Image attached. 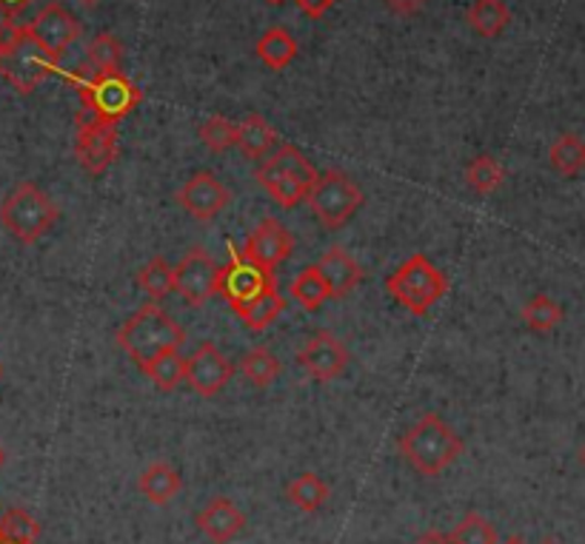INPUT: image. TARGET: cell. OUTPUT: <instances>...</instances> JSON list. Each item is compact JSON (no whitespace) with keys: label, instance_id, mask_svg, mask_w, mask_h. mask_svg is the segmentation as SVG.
<instances>
[{"label":"cell","instance_id":"1","mask_svg":"<svg viewBox=\"0 0 585 544\" xmlns=\"http://www.w3.org/2000/svg\"><path fill=\"white\" fill-rule=\"evenodd\" d=\"M55 72L58 60L40 49L26 26L15 21L0 23V77H7L21 95H32Z\"/></svg>","mask_w":585,"mask_h":544},{"label":"cell","instance_id":"2","mask_svg":"<svg viewBox=\"0 0 585 544\" xmlns=\"http://www.w3.org/2000/svg\"><path fill=\"white\" fill-rule=\"evenodd\" d=\"M77 95H81V114L77 125L86 123H106L118 125L120 120L132 114L141 104V88L120 72H100V74H77Z\"/></svg>","mask_w":585,"mask_h":544},{"label":"cell","instance_id":"3","mask_svg":"<svg viewBox=\"0 0 585 544\" xmlns=\"http://www.w3.org/2000/svg\"><path fill=\"white\" fill-rule=\"evenodd\" d=\"M401 454L420 476H440L463 454V439L438 413H426L403 434Z\"/></svg>","mask_w":585,"mask_h":544},{"label":"cell","instance_id":"4","mask_svg":"<svg viewBox=\"0 0 585 544\" xmlns=\"http://www.w3.org/2000/svg\"><path fill=\"white\" fill-rule=\"evenodd\" d=\"M118 342L132 356L134 365L143 371L157 353L183 346L186 331L157 302H146L123 323V328L118 331Z\"/></svg>","mask_w":585,"mask_h":544},{"label":"cell","instance_id":"5","mask_svg":"<svg viewBox=\"0 0 585 544\" xmlns=\"http://www.w3.org/2000/svg\"><path fill=\"white\" fill-rule=\"evenodd\" d=\"M260 189L275 200L280 208H295L309 197L311 185L318 180V171L306 160V155L291 143H283L275 155L258 166Z\"/></svg>","mask_w":585,"mask_h":544},{"label":"cell","instance_id":"6","mask_svg":"<svg viewBox=\"0 0 585 544\" xmlns=\"http://www.w3.org/2000/svg\"><path fill=\"white\" fill-rule=\"evenodd\" d=\"M60 211L55 200L37 189L35 183H21L15 192L0 203V222L17 243L32 245L37 243L46 231L58 222Z\"/></svg>","mask_w":585,"mask_h":544},{"label":"cell","instance_id":"7","mask_svg":"<svg viewBox=\"0 0 585 544\" xmlns=\"http://www.w3.org/2000/svg\"><path fill=\"white\" fill-rule=\"evenodd\" d=\"M385 288H389V294H392L394 300L401 302L403 309L422 316L429 314L431 305H438V302L443 300L449 282H445L443 271H440L438 265L431 263L426 254H411V257L385 280Z\"/></svg>","mask_w":585,"mask_h":544},{"label":"cell","instance_id":"8","mask_svg":"<svg viewBox=\"0 0 585 544\" xmlns=\"http://www.w3.org/2000/svg\"><path fill=\"white\" fill-rule=\"evenodd\" d=\"M306 203H309L311 214H314L329 231H337L360 211V206H363V192H360V185H357L351 177L332 169L318 174Z\"/></svg>","mask_w":585,"mask_h":544},{"label":"cell","instance_id":"9","mask_svg":"<svg viewBox=\"0 0 585 544\" xmlns=\"http://www.w3.org/2000/svg\"><path fill=\"white\" fill-rule=\"evenodd\" d=\"M268 282H275V274L266 271L263 265H258L254 259L246 257L243 251L231 245L229 265H223L220 274H217V294L235 311L246 302H252Z\"/></svg>","mask_w":585,"mask_h":544},{"label":"cell","instance_id":"10","mask_svg":"<svg viewBox=\"0 0 585 544\" xmlns=\"http://www.w3.org/2000/svg\"><path fill=\"white\" fill-rule=\"evenodd\" d=\"M231 374H235V365H231L229 356L217 351L215 342H203V346L186 360L183 379L189 383V388H192L194 394L212 399L229 385Z\"/></svg>","mask_w":585,"mask_h":544},{"label":"cell","instance_id":"11","mask_svg":"<svg viewBox=\"0 0 585 544\" xmlns=\"http://www.w3.org/2000/svg\"><path fill=\"white\" fill-rule=\"evenodd\" d=\"M217 274L220 265L203 249H192L175 268V291L189 305H203L208 297L217 294Z\"/></svg>","mask_w":585,"mask_h":544},{"label":"cell","instance_id":"12","mask_svg":"<svg viewBox=\"0 0 585 544\" xmlns=\"http://www.w3.org/2000/svg\"><path fill=\"white\" fill-rule=\"evenodd\" d=\"M26 29H29V35L40 44L44 52H49L55 60H60L69 46L81 37V21H77L69 9L60 7V3H49V7L37 12L35 21L26 23Z\"/></svg>","mask_w":585,"mask_h":544},{"label":"cell","instance_id":"13","mask_svg":"<svg viewBox=\"0 0 585 544\" xmlns=\"http://www.w3.org/2000/svg\"><path fill=\"white\" fill-rule=\"evenodd\" d=\"M297 360H300V365H303V371L311 379L332 383V379H337L346 371L348 351L332 331H318L306 342V348L300 351Z\"/></svg>","mask_w":585,"mask_h":544},{"label":"cell","instance_id":"14","mask_svg":"<svg viewBox=\"0 0 585 544\" xmlns=\"http://www.w3.org/2000/svg\"><path fill=\"white\" fill-rule=\"evenodd\" d=\"M291 251H295V237L289 234V229L280 220H275V217H266L249 234L243 254L258 265H263L266 271H275L277 265L291 257Z\"/></svg>","mask_w":585,"mask_h":544},{"label":"cell","instance_id":"15","mask_svg":"<svg viewBox=\"0 0 585 544\" xmlns=\"http://www.w3.org/2000/svg\"><path fill=\"white\" fill-rule=\"evenodd\" d=\"M229 189L212 171L189 177V183L178 192V203L192 214L194 220H215L223 208L229 206Z\"/></svg>","mask_w":585,"mask_h":544},{"label":"cell","instance_id":"16","mask_svg":"<svg viewBox=\"0 0 585 544\" xmlns=\"http://www.w3.org/2000/svg\"><path fill=\"white\" fill-rule=\"evenodd\" d=\"M74 155L81 162L83 171L89 174H104L118 155V132L115 125L106 123H86L77 125V143H74Z\"/></svg>","mask_w":585,"mask_h":544},{"label":"cell","instance_id":"17","mask_svg":"<svg viewBox=\"0 0 585 544\" xmlns=\"http://www.w3.org/2000/svg\"><path fill=\"white\" fill-rule=\"evenodd\" d=\"M318 271H320V277L326 280L332 300L348 297L357 286H360V280H363L360 265H357L355 257H351L346 249H341V245H334V249H329L326 254L320 257Z\"/></svg>","mask_w":585,"mask_h":544},{"label":"cell","instance_id":"18","mask_svg":"<svg viewBox=\"0 0 585 544\" xmlns=\"http://www.w3.org/2000/svg\"><path fill=\"white\" fill-rule=\"evenodd\" d=\"M194 522L212 542L226 544L246 528V513L231 499H212Z\"/></svg>","mask_w":585,"mask_h":544},{"label":"cell","instance_id":"19","mask_svg":"<svg viewBox=\"0 0 585 544\" xmlns=\"http://www.w3.org/2000/svg\"><path fill=\"white\" fill-rule=\"evenodd\" d=\"M286 309V300L277 291V282H268L252 302H246L240 309H235V314L240 316V323L249 328V331H266L268 325L275 323L277 316Z\"/></svg>","mask_w":585,"mask_h":544},{"label":"cell","instance_id":"20","mask_svg":"<svg viewBox=\"0 0 585 544\" xmlns=\"http://www.w3.org/2000/svg\"><path fill=\"white\" fill-rule=\"evenodd\" d=\"M138 487H141V493L152 505H169L180 493V487H183V479H180V473L169 462H155L141 473Z\"/></svg>","mask_w":585,"mask_h":544},{"label":"cell","instance_id":"21","mask_svg":"<svg viewBox=\"0 0 585 544\" xmlns=\"http://www.w3.org/2000/svg\"><path fill=\"white\" fill-rule=\"evenodd\" d=\"M238 146L249 160H263L277 146V132L260 114H249L238 123Z\"/></svg>","mask_w":585,"mask_h":544},{"label":"cell","instance_id":"22","mask_svg":"<svg viewBox=\"0 0 585 544\" xmlns=\"http://www.w3.org/2000/svg\"><path fill=\"white\" fill-rule=\"evenodd\" d=\"M549 162L557 174L577 177L585 171V141L580 134H560L549 148Z\"/></svg>","mask_w":585,"mask_h":544},{"label":"cell","instance_id":"23","mask_svg":"<svg viewBox=\"0 0 585 544\" xmlns=\"http://www.w3.org/2000/svg\"><path fill=\"white\" fill-rule=\"evenodd\" d=\"M258 58L263 60L268 69L280 72V69H286L291 60L297 58V40L286 29L275 26V29H268L266 35L258 40Z\"/></svg>","mask_w":585,"mask_h":544},{"label":"cell","instance_id":"24","mask_svg":"<svg viewBox=\"0 0 585 544\" xmlns=\"http://www.w3.org/2000/svg\"><path fill=\"white\" fill-rule=\"evenodd\" d=\"M509 21H512V12L503 0H475V7L468 9V23L482 37L503 35Z\"/></svg>","mask_w":585,"mask_h":544},{"label":"cell","instance_id":"25","mask_svg":"<svg viewBox=\"0 0 585 544\" xmlns=\"http://www.w3.org/2000/svg\"><path fill=\"white\" fill-rule=\"evenodd\" d=\"M286 496H289L291 505L303 510V513H318L329 501V485L318 473H300V476L286 487Z\"/></svg>","mask_w":585,"mask_h":544},{"label":"cell","instance_id":"26","mask_svg":"<svg viewBox=\"0 0 585 544\" xmlns=\"http://www.w3.org/2000/svg\"><path fill=\"white\" fill-rule=\"evenodd\" d=\"M291 297H295L306 311H320L332 300L326 280L320 277L318 265H306L303 271L297 274L295 282H291Z\"/></svg>","mask_w":585,"mask_h":544},{"label":"cell","instance_id":"27","mask_svg":"<svg viewBox=\"0 0 585 544\" xmlns=\"http://www.w3.org/2000/svg\"><path fill=\"white\" fill-rule=\"evenodd\" d=\"M120 60H123V46H120L118 37L104 32V35H97L89 44V49H86L83 69H86L89 74L118 72Z\"/></svg>","mask_w":585,"mask_h":544},{"label":"cell","instance_id":"28","mask_svg":"<svg viewBox=\"0 0 585 544\" xmlns=\"http://www.w3.org/2000/svg\"><path fill=\"white\" fill-rule=\"evenodd\" d=\"M138 286L152 297V302H160L175 291V268L164 257H152L138 271Z\"/></svg>","mask_w":585,"mask_h":544},{"label":"cell","instance_id":"29","mask_svg":"<svg viewBox=\"0 0 585 544\" xmlns=\"http://www.w3.org/2000/svg\"><path fill=\"white\" fill-rule=\"evenodd\" d=\"M40 536V524L32 513L23 508H9L0 516V542L7 544H37Z\"/></svg>","mask_w":585,"mask_h":544},{"label":"cell","instance_id":"30","mask_svg":"<svg viewBox=\"0 0 585 544\" xmlns=\"http://www.w3.org/2000/svg\"><path fill=\"white\" fill-rule=\"evenodd\" d=\"M240 371H243V376L252 385H258V388H268V385L275 383L277 376H280L283 365L275 353L268 351V348H254V351H249L243 356Z\"/></svg>","mask_w":585,"mask_h":544},{"label":"cell","instance_id":"31","mask_svg":"<svg viewBox=\"0 0 585 544\" xmlns=\"http://www.w3.org/2000/svg\"><path fill=\"white\" fill-rule=\"evenodd\" d=\"M143 374H146L160 390H175L180 383H183L186 360L178 353V348H175V351H164L148 362L146 368H143Z\"/></svg>","mask_w":585,"mask_h":544},{"label":"cell","instance_id":"32","mask_svg":"<svg viewBox=\"0 0 585 544\" xmlns=\"http://www.w3.org/2000/svg\"><path fill=\"white\" fill-rule=\"evenodd\" d=\"M523 323H526L532 331L549 334L563 323V309H560L551 297L537 294L523 305Z\"/></svg>","mask_w":585,"mask_h":544},{"label":"cell","instance_id":"33","mask_svg":"<svg viewBox=\"0 0 585 544\" xmlns=\"http://www.w3.org/2000/svg\"><path fill=\"white\" fill-rule=\"evenodd\" d=\"M466 180H468V185H471V189H475L477 194H482V197H486V194L497 192V189L503 185L505 169L491 155H480V157H475V160L468 162Z\"/></svg>","mask_w":585,"mask_h":544},{"label":"cell","instance_id":"34","mask_svg":"<svg viewBox=\"0 0 585 544\" xmlns=\"http://www.w3.org/2000/svg\"><path fill=\"white\" fill-rule=\"evenodd\" d=\"M452 544H497V530L489 519L480 513H468L463 522L454 528Z\"/></svg>","mask_w":585,"mask_h":544},{"label":"cell","instance_id":"35","mask_svg":"<svg viewBox=\"0 0 585 544\" xmlns=\"http://www.w3.org/2000/svg\"><path fill=\"white\" fill-rule=\"evenodd\" d=\"M201 141L206 143L212 152H229L231 146H238V123L220 118H208L206 123L201 125Z\"/></svg>","mask_w":585,"mask_h":544},{"label":"cell","instance_id":"36","mask_svg":"<svg viewBox=\"0 0 585 544\" xmlns=\"http://www.w3.org/2000/svg\"><path fill=\"white\" fill-rule=\"evenodd\" d=\"M297 7L303 9L306 15L309 17H314V21H318V17H323L329 12V9L334 7V3H337V0H295Z\"/></svg>","mask_w":585,"mask_h":544},{"label":"cell","instance_id":"37","mask_svg":"<svg viewBox=\"0 0 585 544\" xmlns=\"http://www.w3.org/2000/svg\"><path fill=\"white\" fill-rule=\"evenodd\" d=\"M32 3H35V0H0V15L7 17V21H15Z\"/></svg>","mask_w":585,"mask_h":544},{"label":"cell","instance_id":"38","mask_svg":"<svg viewBox=\"0 0 585 544\" xmlns=\"http://www.w3.org/2000/svg\"><path fill=\"white\" fill-rule=\"evenodd\" d=\"M389 3V9H394L397 15H415V12H420L422 7H426V0H385Z\"/></svg>","mask_w":585,"mask_h":544},{"label":"cell","instance_id":"39","mask_svg":"<svg viewBox=\"0 0 585 544\" xmlns=\"http://www.w3.org/2000/svg\"><path fill=\"white\" fill-rule=\"evenodd\" d=\"M415 544H452V536H445L440 530H431V533H422L420 539H415Z\"/></svg>","mask_w":585,"mask_h":544},{"label":"cell","instance_id":"40","mask_svg":"<svg viewBox=\"0 0 585 544\" xmlns=\"http://www.w3.org/2000/svg\"><path fill=\"white\" fill-rule=\"evenodd\" d=\"M500 544H526V539H520V536H509V539H505V542H500Z\"/></svg>","mask_w":585,"mask_h":544},{"label":"cell","instance_id":"41","mask_svg":"<svg viewBox=\"0 0 585 544\" xmlns=\"http://www.w3.org/2000/svg\"><path fill=\"white\" fill-rule=\"evenodd\" d=\"M3 464H7V450L0 448V468H3Z\"/></svg>","mask_w":585,"mask_h":544},{"label":"cell","instance_id":"42","mask_svg":"<svg viewBox=\"0 0 585 544\" xmlns=\"http://www.w3.org/2000/svg\"><path fill=\"white\" fill-rule=\"evenodd\" d=\"M580 462L585 464V445H583V450H580Z\"/></svg>","mask_w":585,"mask_h":544},{"label":"cell","instance_id":"43","mask_svg":"<svg viewBox=\"0 0 585 544\" xmlns=\"http://www.w3.org/2000/svg\"><path fill=\"white\" fill-rule=\"evenodd\" d=\"M81 3H86V7H95L97 0H81Z\"/></svg>","mask_w":585,"mask_h":544},{"label":"cell","instance_id":"44","mask_svg":"<svg viewBox=\"0 0 585 544\" xmlns=\"http://www.w3.org/2000/svg\"><path fill=\"white\" fill-rule=\"evenodd\" d=\"M268 3H275V7H277V3H283V0H268Z\"/></svg>","mask_w":585,"mask_h":544},{"label":"cell","instance_id":"45","mask_svg":"<svg viewBox=\"0 0 585 544\" xmlns=\"http://www.w3.org/2000/svg\"><path fill=\"white\" fill-rule=\"evenodd\" d=\"M0 376H3V365H0Z\"/></svg>","mask_w":585,"mask_h":544},{"label":"cell","instance_id":"46","mask_svg":"<svg viewBox=\"0 0 585 544\" xmlns=\"http://www.w3.org/2000/svg\"><path fill=\"white\" fill-rule=\"evenodd\" d=\"M546 544H557V542H546Z\"/></svg>","mask_w":585,"mask_h":544},{"label":"cell","instance_id":"47","mask_svg":"<svg viewBox=\"0 0 585 544\" xmlns=\"http://www.w3.org/2000/svg\"><path fill=\"white\" fill-rule=\"evenodd\" d=\"M0 544H7V542H0Z\"/></svg>","mask_w":585,"mask_h":544}]
</instances>
